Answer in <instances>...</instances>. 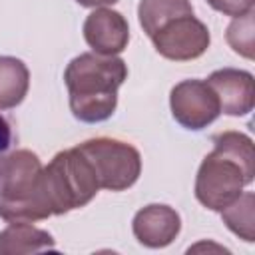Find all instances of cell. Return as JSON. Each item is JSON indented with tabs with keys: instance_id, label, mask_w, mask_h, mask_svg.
Returning a JSON list of instances; mask_svg holds the SVG:
<instances>
[{
	"instance_id": "obj_1",
	"label": "cell",
	"mask_w": 255,
	"mask_h": 255,
	"mask_svg": "<svg viewBox=\"0 0 255 255\" xmlns=\"http://www.w3.org/2000/svg\"><path fill=\"white\" fill-rule=\"evenodd\" d=\"M253 177V139L241 131L215 133L213 151L203 157L195 175V197L203 207L221 211L241 195Z\"/></svg>"
},
{
	"instance_id": "obj_2",
	"label": "cell",
	"mask_w": 255,
	"mask_h": 255,
	"mask_svg": "<svg viewBox=\"0 0 255 255\" xmlns=\"http://www.w3.org/2000/svg\"><path fill=\"white\" fill-rule=\"evenodd\" d=\"M128 78V66L118 56L84 52L70 60L64 82L70 94V110L84 124L112 118L118 106V90Z\"/></svg>"
},
{
	"instance_id": "obj_3",
	"label": "cell",
	"mask_w": 255,
	"mask_h": 255,
	"mask_svg": "<svg viewBox=\"0 0 255 255\" xmlns=\"http://www.w3.org/2000/svg\"><path fill=\"white\" fill-rule=\"evenodd\" d=\"M0 217L8 223L52 217L42 187V163L30 149L8 153L0 167Z\"/></svg>"
},
{
	"instance_id": "obj_4",
	"label": "cell",
	"mask_w": 255,
	"mask_h": 255,
	"mask_svg": "<svg viewBox=\"0 0 255 255\" xmlns=\"http://www.w3.org/2000/svg\"><path fill=\"white\" fill-rule=\"evenodd\" d=\"M42 187L52 215H64L84 207L100 191L98 177L78 147L58 151L42 167Z\"/></svg>"
},
{
	"instance_id": "obj_5",
	"label": "cell",
	"mask_w": 255,
	"mask_h": 255,
	"mask_svg": "<svg viewBox=\"0 0 255 255\" xmlns=\"http://www.w3.org/2000/svg\"><path fill=\"white\" fill-rule=\"evenodd\" d=\"M90 161L100 189L124 191L131 187L141 173V155L128 143L114 137H94L76 145Z\"/></svg>"
},
{
	"instance_id": "obj_6",
	"label": "cell",
	"mask_w": 255,
	"mask_h": 255,
	"mask_svg": "<svg viewBox=\"0 0 255 255\" xmlns=\"http://www.w3.org/2000/svg\"><path fill=\"white\" fill-rule=\"evenodd\" d=\"M169 108L173 120L185 129H203L213 124L219 114V98L205 80H183L171 88Z\"/></svg>"
},
{
	"instance_id": "obj_7",
	"label": "cell",
	"mask_w": 255,
	"mask_h": 255,
	"mask_svg": "<svg viewBox=\"0 0 255 255\" xmlns=\"http://www.w3.org/2000/svg\"><path fill=\"white\" fill-rule=\"evenodd\" d=\"M151 42L159 56L173 62H187L205 54L211 36L201 20H197L193 14H187L165 22L151 36Z\"/></svg>"
},
{
	"instance_id": "obj_8",
	"label": "cell",
	"mask_w": 255,
	"mask_h": 255,
	"mask_svg": "<svg viewBox=\"0 0 255 255\" xmlns=\"http://www.w3.org/2000/svg\"><path fill=\"white\" fill-rule=\"evenodd\" d=\"M88 46L102 56H116L128 48L129 26L128 20L112 8H96L90 12L82 26Z\"/></svg>"
},
{
	"instance_id": "obj_9",
	"label": "cell",
	"mask_w": 255,
	"mask_h": 255,
	"mask_svg": "<svg viewBox=\"0 0 255 255\" xmlns=\"http://www.w3.org/2000/svg\"><path fill=\"white\" fill-rule=\"evenodd\" d=\"M131 229L141 245L149 249H161L179 235L181 217L165 203H149L133 215Z\"/></svg>"
},
{
	"instance_id": "obj_10",
	"label": "cell",
	"mask_w": 255,
	"mask_h": 255,
	"mask_svg": "<svg viewBox=\"0 0 255 255\" xmlns=\"http://www.w3.org/2000/svg\"><path fill=\"white\" fill-rule=\"evenodd\" d=\"M219 98L221 112L227 116H245L255 104V80L249 72L237 68L215 70L205 80Z\"/></svg>"
},
{
	"instance_id": "obj_11",
	"label": "cell",
	"mask_w": 255,
	"mask_h": 255,
	"mask_svg": "<svg viewBox=\"0 0 255 255\" xmlns=\"http://www.w3.org/2000/svg\"><path fill=\"white\" fill-rule=\"evenodd\" d=\"M54 247V237L48 231L30 225L28 221H12L6 229L0 231V255L38 253Z\"/></svg>"
},
{
	"instance_id": "obj_12",
	"label": "cell",
	"mask_w": 255,
	"mask_h": 255,
	"mask_svg": "<svg viewBox=\"0 0 255 255\" xmlns=\"http://www.w3.org/2000/svg\"><path fill=\"white\" fill-rule=\"evenodd\" d=\"M30 88L28 66L14 56H0V110L20 106Z\"/></svg>"
},
{
	"instance_id": "obj_13",
	"label": "cell",
	"mask_w": 255,
	"mask_h": 255,
	"mask_svg": "<svg viewBox=\"0 0 255 255\" xmlns=\"http://www.w3.org/2000/svg\"><path fill=\"white\" fill-rule=\"evenodd\" d=\"M193 14V6L189 0H139L137 20L143 32L151 38L165 22Z\"/></svg>"
},
{
	"instance_id": "obj_14",
	"label": "cell",
	"mask_w": 255,
	"mask_h": 255,
	"mask_svg": "<svg viewBox=\"0 0 255 255\" xmlns=\"http://www.w3.org/2000/svg\"><path fill=\"white\" fill-rule=\"evenodd\" d=\"M253 207H255V195L251 191H241V195L229 203L225 209H221L223 223L243 241L253 243L255 241V223H253Z\"/></svg>"
},
{
	"instance_id": "obj_15",
	"label": "cell",
	"mask_w": 255,
	"mask_h": 255,
	"mask_svg": "<svg viewBox=\"0 0 255 255\" xmlns=\"http://www.w3.org/2000/svg\"><path fill=\"white\" fill-rule=\"evenodd\" d=\"M227 44L247 60H253V10L237 16L227 26Z\"/></svg>"
},
{
	"instance_id": "obj_16",
	"label": "cell",
	"mask_w": 255,
	"mask_h": 255,
	"mask_svg": "<svg viewBox=\"0 0 255 255\" xmlns=\"http://www.w3.org/2000/svg\"><path fill=\"white\" fill-rule=\"evenodd\" d=\"M213 10L225 14V16H243L247 12L253 10V4L255 0H205Z\"/></svg>"
},
{
	"instance_id": "obj_17",
	"label": "cell",
	"mask_w": 255,
	"mask_h": 255,
	"mask_svg": "<svg viewBox=\"0 0 255 255\" xmlns=\"http://www.w3.org/2000/svg\"><path fill=\"white\" fill-rule=\"evenodd\" d=\"M12 145V129H10V124L0 116V167L8 155V149Z\"/></svg>"
},
{
	"instance_id": "obj_18",
	"label": "cell",
	"mask_w": 255,
	"mask_h": 255,
	"mask_svg": "<svg viewBox=\"0 0 255 255\" xmlns=\"http://www.w3.org/2000/svg\"><path fill=\"white\" fill-rule=\"evenodd\" d=\"M80 6H86V8H102V6H108V4H116L118 0H76Z\"/></svg>"
}]
</instances>
